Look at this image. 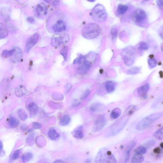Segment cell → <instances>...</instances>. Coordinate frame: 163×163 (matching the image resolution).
<instances>
[{
  "label": "cell",
  "mask_w": 163,
  "mask_h": 163,
  "mask_svg": "<svg viewBox=\"0 0 163 163\" xmlns=\"http://www.w3.org/2000/svg\"><path fill=\"white\" fill-rule=\"evenodd\" d=\"M132 19L137 24L141 25L146 20L147 16L145 11L141 9H138L133 13Z\"/></svg>",
  "instance_id": "8992f818"
},
{
  "label": "cell",
  "mask_w": 163,
  "mask_h": 163,
  "mask_svg": "<svg viewBox=\"0 0 163 163\" xmlns=\"http://www.w3.org/2000/svg\"><path fill=\"white\" fill-rule=\"evenodd\" d=\"M106 163H117V161L114 156L109 155L107 158Z\"/></svg>",
  "instance_id": "8d00e7d4"
},
{
  "label": "cell",
  "mask_w": 163,
  "mask_h": 163,
  "mask_svg": "<svg viewBox=\"0 0 163 163\" xmlns=\"http://www.w3.org/2000/svg\"><path fill=\"white\" fill-rule=\"evenodd\" d=\"M45 2H47L49 4H51L55 7H57L60 4V1H45Z\"/></svg>",
  "instance_id": "b9f144b4"
},
{
  "label": "cell",
  "mask_w": 163,
  "mask_h": 163,
  "mask_svg": "<svg viewBox=\"0 0 163 163\" xmlns=\"http://www.w3.org/2000/svg\"><path fill=\"white\" fill-rule=\"evenodd\" d=\"M53 163H66L65 161L61 160H57L55 161Z\"/></svg>",
  "instance_id": "681fc988"
},
{
  "label": "cell",
  "mask_w": 163,
  "mask_h": 163,
  "mask_svg": "<svg viewBox=\"0 0 163 163\" xmlns=\"http://www.w3.org/2000/svg\"><path fill=\"white\" fill-rule=\"evenodd\" d=\"M106 123V119L104 115H100L96 119L92 127L93 131L97 132L102 129Z\"/></svg>",
  "instance_id": "52a82bcc"
},
{
  "label": "cell",
  "mask_w": 163,
  "mask_h": 163,
  "mask_svg": "<svg viewBox=\"0 0 163 163\" xmlns=\"http://www.w3.org/2000/svg\"><path fill=\"white\" fill-rule=\"evenodd\" d=\"M67 28L65 23L62 20H59L53 26L52 29L55 32L60 33L65 31Z\"/></svg>",
  "instance_id": "8fae6325"
},
{
  "label": "cell",
  "mask_w": 163,
  "mask_h": 163,
  "mask_svg": "<svg viewBox=\"0 0 163 163\" xmlns=\"http://www.w3.org/2000/svg\"><path fill=\"white\" fill-rule=\"evenodd\" d=\"M144 157L142 155H136L134 156L131 160L132 163H142L144 160Z\"/></svg>",
  "instance_id": "44dd1931"
},
{
  "label": "cell",
  "mask_w": 163,
  "mask_h": 163,
  "mask_svg": "<svg viewBox=\"0 0 163 163\" xmlns=\"http://www.w3.org/2000/svg\"><path fill=\"white\" fill-rule=\"evenodd\" d=\"M121 114V111L120 109L115 108L113 109L110 114V116L113 119H116L119 117Z\"/></svg>",
  "instance_id": "484cf974"
},
{
  "label": "cell",
  "mask_w": 163,
  "mask_h": 163,
  "mask_svg": "<svg viewBox=\"0 0 163 163\" xmlns=\"http://www.w3.org/2000/svg\"><path fill=\"white\" fill-rule=\"evenodd\" d=\"M140 71V69L138 67H133L127 71V73L129 75H133L137 74Z\"/></svg>",
  "instance_id": "f546056e"
},
{
  "label": "cell",
  "mask_w": 163,
  "mask_h": 163,
  "mask_svg": "<svg viewBox=\"0 0 163 163\" xmlns=\"http://www.w3.org/2000/svg\"><path fill=\"white\" fill-rule=\"evenodd\" d=\"M136 155H142L145 154L147 152L146 148L144 146H139L137 148L135 151Z\"/></svg>",
  "instance_id": "d4e9b609"
},
{
  "label": "cell",
  "mask_w": 163,
  "mask_h": 163,
  "mask_svg": "<svg viewBox=\"0 0 163 163\" xmlns=\"http://www.w3.org/2000/svg\"><path fill=\"white\" fill-rule=\"evenodd\" d=\"M3 148V144L2 142L0 141V151L2 150V148Z\"/></svg>",
  "instance_id": "816d5d0a"
},
{
  "label": "cell",
  "mask_w": 163,
  "mask_h": 163,
  "mask_svg": "<svg viewBox=\"0 0 163 163\" xmlns=\"http://www.w3.org/2000/svg\"><path fill=\"white\" fill-rule=\"evenodd\" d=\"M69 48L67 46L63 48L60 51V53L63 56L64 60L67 61L68 59V53Z\"/></svg>",
  "instance_id": "4dcf8cb0"
},
{
  "label": "cell",
  "mask_w": 163,
  "mask_h": 163,
  "mask_svg": "<svg viewBox=\"0 0 163 163\" xmlns=\"http://www.w3.org/2000/svg\"><path fill=\"white\" fill-rule=\"evenodd\" d=\"M115 84L112 81H108L105 84L106 91L108 93H111L115 91Z\"/></svg>",
  "instance_id": "ffe728a7"
},
{
  "label": "cell",
  "mask_w": 163,
  "mask_h": 163,
  "mask_svg": "<svg viewBox=\"0 0 163 163\" xmlns=\"http://www.w3.org/2000/svg\"><path fill=\"white\" fill-rule=\"evenodd\" d=\"M162 116V113H155L147 116L139 122L136 127L137 130L142 131L146 129Z\"/></svg>",
  "instance_id": "7a4b0ae2"
},
{
  "label": "cell",
  "mask_w": 163,
  "mask_h": 163,
  "mask_svg": "<svg viewBox=\"0 0 163 163\" xmlns=\"http://www.w3.org/2000/svg\"><path fill=\"white\" fill-rule=\"evenodd\" d=\"M118 31L117 29L113 28L111 31V34L113 40H115L117 36Z\"/></svg>",
  "instance_id": "7bdbcfd3"
},
{
  "label": "cell",
  "mask_w": 163,
  "mask_h": 163,
  "mask_svg": "<svg viewBox=\"0 0 163 163\" xmlns=\"http://www.w3.org/2000/svg\"><path fill=\"white\" fill-rule=\"evenodd\" d=\"M154 136L159 140H162L163 139V128L159 129L154 134Z\"/></svg>",
  "instance_id": "d6a6232c"
},
{
  "label": "cell",
  "mask_w": 163,
  "mask_h": 163,
  "mask_svg": "<svg viewBox=\"0 0 163 163\" xmlns=\"http://www.w3.org/2000/svg\"><path fill=\"white\" fill-rule=\"evenodd\" d=\"M150 88V84L148 83L139 87L138 90V94L139 96L142 97H145L146 95Z\"/></svg>",
  "instance_id": "7c38bea8"
},
{
  "label": "cell",
  "mask_w": 163,
  "mask_h": 163,
  "mask_svg": "<svg viewBox=\"0 0 163 163\" xmlns=\"http://www.w3.org/2000/svg\"><path fill=\"white\" fill-rule=\"evenodd\" d=\"M91 66V63L85 58L83 61V64L80 66V71L82 73L85 74L88 71Z\"/></svg>",
  "instance_id": "4fadbf2b"
},
{
  "label": "cell",
  "mask_w": 163,
  "mask_h": 163,
  "mask_svg": "<svg viewBox=\"0 0 163 163\" xmlns=\"http://www.w3.org/2000/svg\"><path fill=\"white\" fill-rule=\"evenodd\" d=\"M28 108L29 111L32 116H35L38 112V107L37 105L34 103L31 102L29 104Z\"/></svg>",
  "instance_id": "2e32d148"
},
{
  "label": "cell",
  "mask_w": 163,
  "mask_h": 163,
  "mask_svg": "<svg viewBox=\"0 0 163 163\" xmlns=\"http://www.w3.org/2000/svg\"><path fill=\"white\" fill-rule=\"evenodd\" d=\"M73 136L75 138L81 139L83 137L84 134L81 130L78 129L75 131L73 133Z\"/></svg>",
  "instance_id": "836d02e7"
},
{
  "label": "cell",
  "mask_w": 163,
  "mask_h": 163,
  "mask_svg": "<svg viewBox=\"0 0 163 163\" xmlns=\"http://www.w3.org/2000/svg\"><path fill=\"white\" fill-rule=\"evenodd\" d=\"M39 38V35L36 33L31 36L27 39L26 42L25 51L28 53L31 49L35 45L38 41Z\"/></svg>",
  "instance_id": "ba28073f"
},
{
  "label": "cell",
  "mask_w": 163,
  "mask_h": 163,
  "mask_svg": "<svg viewBox=\"0 0 163 163\" xmlns=\"http://www.w3.org/2000/svg\"><path fill=\"white\" fill-rule=\"evenodd\" d=\"M15 94L18 97H21L26 93V89L23 86L20 87L15 89Z\"/></svg>",
  "instance_id": "cb8c5ba5"
},
{
  "label": "cell",
  "mask_w": 163,
  "mask_h": 163,
  "mask_svg": "<svg viewBox=\"0 0 163 163\" xmlns=\"http://www.w3.org/2000/svg\"><path fill=\"white\" fill-rule=\"evenodd\" d=\"M157 4H158V6L162 9L163 7V1H157Z\"/></svg>",
  "instance_id": "c3c4849f"
},
{
  "label": "cell",
  "mask_w": 163,
  "mask_h": 163,
  "mask_svg": "<svg viewBox=\"0 0 163 163\" xmlns=\"http://www.w3.org/2000/svg\"><path fill=\"white\" fill-rule=\"evenodd\" d=\"M18 115L19 118L22 121H25L28 118V115L25 110L20 109L18 110Z\"/></svg>",
  "instance_id": "4316f807"
},
{
  "label": "cell",
  "mask_w": 163,
  "mask_h": 163,
  "mask_svg": "<svg viewBox=\"0 0 163 163\" xmlns=\"http://www.w3.org/2000/svg\"><path fill=\"white\" fill-rule=\"evenodd\" d=\"M139 48L142 50L145 51L148 48V46L146 43L142 42L139 44Z\"/></svg>",
  "instance_id": "f35d334b"
},
{
  "label": "cell",
  "mask_w": 163,
  "mask_h": 163,
  "mask_svg": "<svg viewBox=\"0 0 163 163\" xmlns=\"http://www.w3.org/2000/svg\"><path fill=\"white\" fill-rule=\"evenodd\" d=\"M33 158V154L31 153H26L22 156V161L24 162H27L30 161Z\"/></svg>",
  "instance_id": "7402d4cb"
},
{
  "label": "cell",
  "mask_w": 163,
  "mask_h": 163,
  "mask_svg": "<svg viewBox=\"0 0 163 163\" xmlns=\"http://www.w3.org/2000/svg\"><path fill=\"white\" fill-rule=\"evenodd\" d=\"M136 54L135 49L132 46H129L125 48L122 55L125 65L128 66L132 65L134 62Z\"/></svg>",
  "instance_id": "277c9868"
},
{
  "label": "cell",
  "mask_w": 163,
  "mask_h": 163,
  "mask_svg": "<svg viewBox=\"0 0 163 163\" xmlns=\"http://www.w3.org/2000/svg\"><path fill=\"white\" fill-rule=\"evenodd\" d=\"M100 31V28L98 25L94 23H90L84 26L82 34L86 39H92L98 36Z\"/></svg>",
  "instance_id": "6da1fadb"
},
{
  "label": "cell",
  "mask_w": 163,
  "mask_h": 163,
  "mask_svg": "<svg viewBox=\"0 0 163 163\" xmlns=\"http://www.w3.org/2000/svg\"><path fill=\"white\" fill-rule=\"evenodd\" d=\"M34 19L33 18V17H29V18L28 19V21L30 23L34 22Z\"/></svg>",
  "instance_id": "f907efd6"
},
{
  "label": "cell",
  "mask_w": 163,
  "mask_h": 163,
  "mask_svg": "<svg viewBox=\"0 0 163 163\" xmlns=\"http://www.w3.org/2000/svg\"><path fill=\"white\" fill-rule=\"evenodd\" d=\"M14 48L15 49V52L13 55V57L12 58V59L14 62H18L22 57V52L21 49L19 48L15 47Z\"/></svg>",
  "instance_id": "e0dca14e"
},
{
  "label": "cell",
  "mask_w": 163,
  "mask_h": 163,
  "mask_svg": "<svg viewBox=\"0 0 163 163\" xmlns=\"http://www.w3.org/2000/svg\"><path fill=\"white\" fill-rule=\"evenodd\" d=\"M81 103V102L75 99L72 101V104L73 106H79Z\"/></svg>",
  "instance_id": "bcb514c9"
},
{
  "label": "cell",
  "mask_w": 163,
  "mask_h": 163,
  "mask_svg": "<svg viewBox=\"0 0 163 163\" xmlns=\"http://www.w3.org/2000/svg\"><path fill=\"white\" fill-rule=\"evenodd\" d=\"M32 126L34 129H38L41 127L42 125L38 122H34L32 124Z\"/></svg>",
  "instance_id": "f6af8a7d"
},
{
  "label": "cell",
  "mask_w": 163,
  "mask_h": 163,
  "mask_svg": "<svg viewBox=\"0 0 163 163\" xmlns=\"http://www.w3.org/2000/svg\"><path fill=\"white\" fill-rule=\"evenodd\" d=\"M69 40V37L67 34H57L52 37L51 44L54 47H57L61 44L68 42Z\"/></svg>",
  "instance_id": "5b68a950"
},
{
  "label": "cell",
  "mask_w": 163,
  "mask_h": 163,
  "mask_svg": "<svg viewBox=\"0 0 163 163\" xmlns=\"http://www.w3.org/2000/svg\"><path fill=\"white\" fill-rule=\"evenodd\" d=\"M136 144V142H133L127 148L125 151L124 163H126L129 160L131 151L135 147Z\"/></svg>",
  "instance_id": "9a60e30c"
},
{
  "label": "cell",
  "mask_w": 163,
  "mask_h": 163,
  "mask_svg": "<svg viewBox=\"0 0 163 163\" xmlns=\"http://www.w3.org/2000/svg\"><path fill=\"white\" fill-rule=\"evenodd\" d=\"M108 150L106 148H102L99 151L96 157L94 163H105L107 158Z\"/></svg>",
  "instance_id": "9c48e42d"
},
{
  "label": "cell",
  "mask_w": 163,
  "mask_h": 163,
  "mask_svg": "<svg viewBox=\"0 0 163 163\" xmlns=\"http://www.w3.org/2000/svg\"><path fill=\"white\" fill-rule=\"evenodd\" d=\"M36 15L39 18L42 17L46 15L47 13V7L44 3L38 5L35 8Z\"/></svg>",
  "instance_id": "30bf717a"
},
{
  "label": "cell",
  "mask_w": 163,
  "mask_h": 163,
  "mask_svg": "<svg viewBox=\"0 0 163 163\" xmlns=\"http://www.w3.org/2000/svg\"><path fill=\"white\" fill-rule=\"evenodd\" d=\"M85 59V57L83 56V55H80L77 59H75L73 63L74 64L81 63L83 62V61Z\"/></svg>",
  "instance_id": "d590c367"
},
{
  "label": "cell",
  "mask_w": 163,
  "mask_h": 163,
  "mask_svg": "<svg viewBox=\"0 0 163 163\" xmlns=\"http://www.w3.org/2000/svg\"><path fill=\"white\" fill-rule=\"evenodd\" d=\"M148 65L150 67V68L152 69L155 67L156 66L157 62L156 60L153 58H150L148 60Z\"/></svg>",
  "instance_id": "e575fe53"
},
{
  "label": "cell",
  "mask_w": 163,
  "mask_h": 163,
  "mask_svg": "<svg viewBox=\"0 0 163 163\" xmlns=\"http://www.w3.org/2000/svg\"><path fill=\"white\" fill-rule=\"evenodd\" d=\"M91 14L93 19L97 22H104L107 18V14L105 8L100 4L97 5L93 8Z\"/></svg>",
  "instance_id": "3957f363"
},
{
  "label": "cell",
  "mask_w": 163,
  "mask_h": 163,
  "mask_svg": "<svg viewBox=\"0 0 163 163\" xmlns=\"http://www.w3.org/2000/svg\"><path fill=\"white\" fill-rule=\"evenodd\" d=\"M91 94V92L89 90H86L84 92L82 95L81 99L82 100H84L86 99L87 97L89 96Z\"/></svg>",
  "instance_id": "60d3db41"
},
{
  "label": "cell",
  "mask_w": 163,
  "mask_h": 163,
  "mask_svg": "<svg viewBox=\"0 0 163 163\" xmlns=\"http://www.w3.org/2000/svg\"><path fill=\"white\" fill-rule=\"evenodd\" d=\"M9 30L5 24L0 23V39L6 37L8 35Z\"/></svg>",
  "instance_id": "5bb4252c"
},
{
  "label": "cell",
  "mask_w": 163,
  "mask_h": 163,
  "mask_svg": "<svg viewBox=\"0 0 163 163\" xmlns=\"http://www.w3.org/2000/svg\"><path fill=\"white\" fill-rule=\"evenodd\" d=\"M20 151L19 150H15L13 152L12 155V158L13 159L15 160L18 158L20 155Z\"/></svg>",
  "instance_id": "ee69618b"
},
{
  "label": "cell",
  "mask_w": 163,
  "mask_h": 163,
  "mask_svg": "<svg viewBox=\"0 0 163 163\" xmlns=\"http://www.w3.org/2000/svg\"><path fill=\"white\" fill-rule=\"evenodd\" d=\"M71 121V118L68 115H64L60 121V124L62 126H65L68 125Z\"/></svg>",
  "instance_id": "603a6c76"
},
{
  "label": "cell",
  "mask_w": 163,
  "mask_h": 163,
  "mask_svg": "<svg viewBox=\"0 0 163 163\" xmlns=\"http://www.w3.org/2000/svg\"><path fill=\"white\" fill-rule=\"evenodd\" d=\"M91 161L89 159H86L84 163H91Z\"/></svg>",
  "instance_id": "f5cc1de1"
},
{
  "label": "cell",
  "mask_w": 163,
  "mask_h": 163,
  "mask_svg": "<svg viewBox=\"0 0 163 163\" xmlns=\"http://www.w3.org/2000/svg\"><path fill=\"white\" fill-rule=\"evenodd\" d=\"M15 52V49L14 48L11 51L5 50L2 52V56L4 57L7 58L13 56Z\"/></svg>",
  "instance_id": "f1b7e54d"
},
{
  "label": "cell",
  "mask_w": 163,
  "mask_h": 163,
  "mask_svg": "<svg viewBox=\"0 0 163 163\" xmlns=\"http://www.w3.org/2000/svg\"><path fill=\"white\" fill-rule=\"evenodd\" d=\"M9 124L11 127L15 128L18 126L19 122L15 118L11 117L9 121Z\"/></svg>",
  "instance_id": "1f68e13d"
},
{
  "label": "cell",
  "mask_w": 163,
  "mask_h": 163,
  "mask_svg": "<svg viewBox=\"0 0 163 163\" xmlns=\"http://www.w3.org/2000/svg\"><path fill=\"white\" fill-rule=\"evenodd\" d=\"M136 108L135 106H132L128 108L127 110V114L128 115H132L136 110Z\"/></svg>",
  "instance_id": "74e56055"
},
{
  "label": "cell",
  "mask_w": 163,
  "mask_h": 163,
  "mask_svg": "<svg viewBox=\"0 0 163 163\" xmlns=\"http://www.w3.org/2000/svg\"><path fill=\"white\" fill-rule=\"evenodd\" d=\"M48 136L49 138L51 140L55 141L59 137L60 135L57 132L56 130L54 129H51L48 131Z\"/></svg>",
  "instance_id": "d6986e66"
},
{
  "label": "cell",
  "mask_w": 163,
  "mask_h": 163,
  "mask_svg": "<svg viewBox=\"0 0 163 163\" xmlns=\"http://www.w3.org/2000/svg\"><path fill=\"white\" fill-rule=\"evenodd\" d=\"M104 108V106L100 103H95L90 107V110L92 112L102 111Z\"/></svg>",
  "instance_id": "ac0fdd59"
},
{
  "label": "cell",
  "mask_w": 163,
  "mask_h": 163,
  "mask_svg": "<svg viewBox=\"0 0 163 163\" xmlns=\"http://www.w3.org/2000/svg\"><path fill=\"white\" fill-rule=\"evenodd\" d=\"M72 87V86L70 84H67L66 86V92L68 93L71 90Z\"/></svg>",
  "instance_id": "7dc6e473"
},
{
  "label": "cell",
  "mask_w": 163,
  "mask_h": 163,
  "mask_svg": "<svg viewBox=\"0 0 163 163\" xmlns=\"http://www.w3.org/2000/svg\"><path fill=\"white\" fill-rule=\"evenodd\" d=\"M128 7L127 5L120 4L119 5L117 12L119 14H123L126 12Z\"/></svg>",
  "instance_id": "83f0119b"
},
{
  "label": "cell",
  "mask_w": 163,
  "mask_h": 163,
  "mask_svg": "<svg viewBox=\"0 0 163 163\" xmlns=\"http://www.w3.org/2000/svg\"><path fill=\"white\" fill-rule=\"evenodd\" d=\"M155 141L153 139H151V140H150L145 143V147L146 148H149L153 146V145H155Z\"/></svg>",
  "instance_id": "ab89813d"
}]
</instances>
